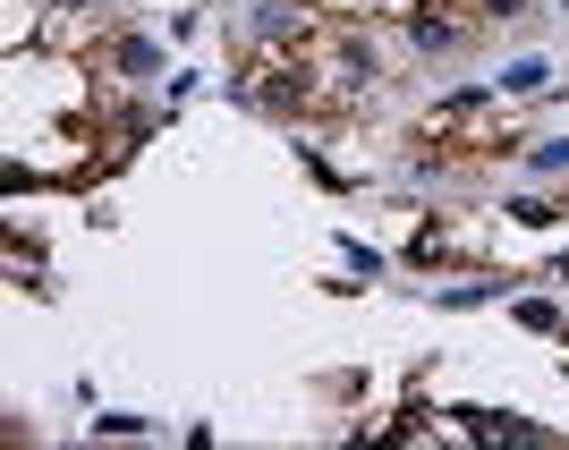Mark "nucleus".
I'll return each instance as SVG.
<instances>
[{
    "mask_svg": "<svg viewBox=\"0 0 569 450\" xmlns=\"http://www.w3.org/2000/svg\"><path fill=\"white\" fill-rule=\"evenodd\" d=\"M315 9H340V18H382L391 0H315Z\"/></svg>",
    "mask_w": 569,
    "mask_h": 450,
    "instance_id": "10",
    "label": "nucleus"
},
{
    "mask_svg": "<svg viewBox=\"0 0 569 450\" xmlns=\"http://www.w3.org/2000/svg\"><path fill=\"white\" fill-rule=\"evenodd\" d=\"M527 0H476V18H519Z\"/></svg>",
    "mask_w": 569,
    "mask_h": 450,
    "instance_id": "12",
    "label": "nucleus"
},
{
    "mask_svg": "<svg viewBox=\"0 0 569 450\" xmlns=\"http://www.w3.org/2000/svg\"><path fill=\"white\" fill-rule=\"evenodd\" d=\"M552 272H561V281H569V256H561V263H552Z\"/></svg>",
    "mask_w": 569,
    "mask_h": 450,
    "instance_id": "13",
    "label": "nucleus"
},
{
    "mask_svg": "<svg viewBox=\"0 0 569 450\" xmlns=\"http://www.w3.org/2000/svg\"><path fill=\"white\" fill-rule=\"evenodd\" d=\"M111 69L119 77H162V43L153 34H111Z\"/></svg>",
    "mask_w": 569,
    "mask_h": 450,
    "instance_id": "4",
    "label": "nucleus"
},
{
    "mask_svg": "<svg viewBox=\"0 0 569 450\" xmlns=\"http://www.w3.org/2000/svg\"><path fill=\"white\" fill-rule=\"evenodd\" d=\"M468 26H476V9H442V0H417V9H408V51L442 60V51L468 43Z\"/></svg>",
    "mask_w": 569,
    "mask_h": 450,
    "instance_id": "2",
    "label": "nucleus"
},
{
    "mask_svg": "<svg viewBox=\"0 0 569 450\" xmlns=\"http://www.w3.org/2000/svg\"><path fill=\"white\" fill-rule=\"evenodd\" d=\"M561 9H569V0H561Z\"/></svg>",
    "mask_w": 569,
    "mask_h": 450,
    "instance_id": "15",
    "label": "nucleus"
},
{
    "mask_svg": "<svg viewBox=\"0 0 569 450\" xmlns=\"http://www.w3.org/2000/svg\"><path fill=\"white\" fill-rule=\"evenodd\" d=\"M340 247H349V281H375L382 272V247H366V238H340Z\"/></svg>",
    "mask_w": 569,
    "mask_h": 450,
    "instance_id": "7",
    "label": "nucleus"
},
{
    "mask_svg": "<svg viewBox=\"0 0 569 450\" xmlns=\"http://www.w3.org/2000/svg\"><path fill=\"white\" fill-rule=\"evenodd\" d=\"M536 170H569V137H552V144H536Z\"/></svg>",
    "mask_w": 569,
    "mask_h": 450,
    "instance_id": "11",
    "label": "nucleus"
},
{
    "mask_svg": "<svg viewBox=\"0 0 569 450\" xmlns=\"http://www.w3.org/2000/svg\"><path fill=\"white\" fill-rule=\"evenodd\" d=\"M545 86V60H510V77H501V94H536Z\"/></svg>",
    "mask_w": 569,
    "mask_h": 450,
    "instance_id": "8",
    "label": "nucleus"
},
{
    "mask_svg": "<svg viewBox=\"0 0 569 450\" xmlns=\"http://www.w3.org/2000/svg\"><path fill=\"white\" fill-rule=\"evenodd\" d=\"M60 9H77V0H60Z\"/></svg>",
    "mask_w": 569,
    "mask_h": 450,
    "instance_id": "14",
    "label": "nucleus"
},
{
    "mask_svg": "<svg viewBox=\"0 0 569 450\" xmlns=\"http://www.w3.org/2000/svg\"><path fill=\"white\" fill-rule=\"evenodd\" d=\"M298 162H307V179H315V188H323V196H349V188H357V179H340V170L323 162V153H315V144H298Z\"/></svg>",
    "mask_w": 569,
    "mask_h": 450,
    "instance_id": "6",
    "label": "nucleus"
},
{
    "mask_svg": "<svg viewBox=\"0 0 569 450\" xmlns=\"http://www.w3.org/2000/svg\"><path fill=\"white\" fill-rule=\"evenodd\" d=\"M519 323H527V332H561V307H545V298H519Z\"/></svg>",
    "mask_w": 569,
    "mask_h": 450,
    "instance_id": "9",
    "label": "nucleus"
},
{
    "mask_svg": "<svg viewBox=\"0 0 569 450\" xmlns=\"http://www.w3.org/2000/svg\"><path fill=\"white\" fill-rule=\"evenodd\" d=\"M307 69H315V111H340V102H357L382 77V51H375V34L349 18V26H332L323 43H307Z\"/></svg>",
    "mask_w": 569,
    "mask_h": 450,
    "instance_id": "1",
    "label": "nucleus"
},
{
    "mask_svg": "<svg viewBox=\"0 0 569 450\" xmlns=\"http://www.w3.org/2000/svg\"><path fill=\"white\" fill-rule=\"evenodd\" d=\"M442 298V314L451 307H476V298H510V272H485V281H451V289H433Z\"/></svg>",
    "mask_w": 569,
    "mask_h": 450,
    "instance_id": "5",
    "label": "nucleus"
},
{
    "mask_svg": "<svg viewBox=\"0 0 569 450\" xmlns=\"http://www.w3.org/2000/svg\"><path fill=\"white\" fill-rule=\"evenodd\" d=\"M459 256H468V247H459V238L442 230V221H426V230L408 238V263H417V272H451Z\"/></svg>",
    "mask_w": 569,
    "mask_h": 450,
    "instance_id": "3",
    "label": "nucleus"
}]
</instances>
